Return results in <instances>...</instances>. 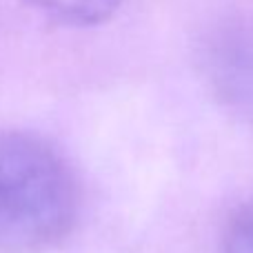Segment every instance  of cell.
I'll list each match as a JSON object with an SVG mask.
<instances>
[{"mask_svg": "<svg viewBox=\"0 0 253 253\" xmlns=\"http://www.w3.org/2000/svg\"><path fill=\"white\" fill-rule=\"evenodd\" d=\"M222 253H253V200L231 215L224 229Z\"/></svg>", "mask_w": 253, "mask_h": 253, "instance_id": "4", "label": "cell"}, {"mask_svg": "<svg viewBox=\"0 0 253 253\" xmlns=\"http://www.w3.org/2000/svg\"><path fill=\"white\" fill-rule=\"evenodd\" d=\"M80 193L65 158L29 133H0V253H42L71 233Z\"/></svg>", "mask_w": 253, "mask_h": 253, "instance_id": "1", "label": "cell"}, {"mask_svg": "<svg viewBox=\"0 0 253 253\" xmlns=\"http://www.w3.org/2000/svg\"><path fill=\"white\" fill-rule=\"evenodd\" d=\"M31 7L65 25H98L111 18L123 0H27Z\"/></svg>", "mask_w": 253, "mask_h": 253, "instance_id": "3", "label": "cell"}, {"mask_svg": "<svg viewBox=\"0 0 253 253\" xmlns=\"http://www.w3.org/2000/svg\"><path fill=\"white\" fill-rule=\"evenodd\" d=\"M200 65L215 98L253 120V18H224L207 31Z\"/></svg>", "mask_w": 253, "mask_h": 253, "instance_id": "2", "label": "cell"}]
</instances>
